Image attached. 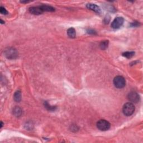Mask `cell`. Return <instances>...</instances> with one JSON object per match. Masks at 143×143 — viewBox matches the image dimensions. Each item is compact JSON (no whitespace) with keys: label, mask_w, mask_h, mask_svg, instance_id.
I'll list each match as a JSON object with an SVG mask.
<instances>
[{"label":"cell","mask_w":143,"mask_h":143,"mask_svg":"<svg viewBox=\"0 0 143 143\" xmlns=\"http://www.w3.org/2000/svg\"><path fill=\"white\" fill-rule=\"evenodd\" d=\"M135 111V106L132 103L128 102L123 106V112L125 116H129L132 115Z\"/></svg>","instance_id":"6da1fadb"},{"label":"cell","mask_w":143,"mask_h":143,"mask_svg":"<svg viewBox=\"0 0 143 143\" xmlns=\"http://www.w3.org/2000/svg\"><path fill=\"white\" fill-rule=\"evenodd\" d=\"M114 85L117 88H123L126 85L125 79L121 76H117L114 79Z\"/></svg>","instance_id":"7a4b0ae2"},{"label":"cell","mask_w":143,"mask_h":143,"mask_svg":"<svg viewBox=\"0 0 143 143\" xmlns=\"http://www.w3.org/2000/svg\"><path fill=\"white\" fill-rule=\"evenodd\" d=\"M111 125L105 120H100L97 123V127L101 131H107L110 128Z\"/></svg>","instance_id":"3957f363"},{"label":"cell","mask_w":143,"mask_h":143,"mask_svg":"<svg viewBox=\"0 0 143 143\" xmlns=\"http://www.w3.org/2000/svg\"><path fill=\"white\" fill-rule=\"evenodd\" d=\"M5 55L8 59H15L18 57V51L14 48H9L5 51Z\"/></svg>","instance_id":"277c9868"},{"label":"cell","mask_w":143,"mask_h":143,"mask_svg":"<svg viewBox=\"0 0 143 143\" xmlns=\"http://www.w3.org/2000/svg\"><path fill=\"white\" fill-rule=\"evenodd\" d=\"M124 21V19L122 17H117L114 19L113 21L112 22L111 27L113 29H119L123 25Z\"/></svg>","instance_id":"5b68a950"},{"label":"cell","mask_w":143,"mask_h":143,"mask_svg":"<svg viewBox=\"0 0 143 143\" xmlns=\"http://www.w3.org/2000/svg\"><path fill=\"white\" fill-rule=\"evenodd\" d=\"M127 98L130 101L133 103H135V104L138 103L140 101V96L139 94L134 91L130 92L127 96Z\"/></svg>","instance_id":"8992f818"},{"label":"cell","mask_w":143,"mask_h":143,"mask_svg":"<svg viewBox=\"0 0 143 143\" xmlns=\"http://www.w3.org/2000/svg\"><path fill=\"white\" fill-rule=\"evenodd\" d=\"M29 12L34 15H40L43 12V11L40 6L31 7L29 8Z\"/></svg>","instance_id":"52a82bcc"},{"label":"cell","mask_w":143,"mask_h":143,"mask_svg":"<svg viewBox=\"0 0 143 143\" xmlns=\"http://www.w3.org/2000/svg\"><path fill=\"white\" fill-rule=\"evenodd\" d=\"M86 7L87 8L91 10L95 11V12L98 13V14H100L101 12V9L100 7L95 4H93V3H88L86 5Z\"/></svg>","instance_id":"ba28073f"},{"label":"cell","mask_w":143,"mask_h":143,"mask_svg":"<svg viewBox=\"0 0 143 143\" xmlns=\"http://www.w3.org/2000/svg\"><path fill=\"white\" fill-rule=\"evenodd\" d=\"M40 7L44 11H47V12H53L55 11V9L54 7L50 6L48 5H42L40 6Z\"/></svg>","instance_id":"9c48e42d"},{"label":"cell","mask_w":143,"mask_h":143,"mask_svg":"<svg viewBox=\"0 0 143 143\" xmlns=\"http://www.w3.org/2000/svg\"><path fill=\"white\" fill-rule=\"evenodd\" d=\"M22 111L19 107H15L13 109V114L14 115L16 116V117H20L22 115Z\"/></svg>","instance_id":"30bf717a"},{"label":"cell","mask_w":143,"mask_h":143,"mask_svg":"<svg viewBox=\"0 0 143 143\" xmlns=\"http://www.w3.org/2000/svg\"><path fill=\"white\" fill-rule=\"evenodd\" d=\"M67 34L68 37L70 38H74L76 37V30L74 28H69L67 31Z\"/></svg>","instance_id":"8fae6325"},{"label":"cell","mask_w":143,"mask_h":143,"mask_svg":"<svg viewBox=\"0 0 143 143\" xmlns=\"http://www.w3.org/2000/svg\"><path fill=\"white\" fill-rule=\"evenodd\" d=\"M14 100L16 102H20L21 100V93L20 91H16V92L15 93L14 96Z\"/></svg>","instance_id":"7c38bea8"},{"label":"cell","mask_w":143,"mask_h":143,"mask_svg":"<svg viewBox=\"0 0 143 143\" xmlns=\"http://www.w3.org/2000/svg\"><path fill=\"white\" fill-rule=\"evenodd\" d=\"M134 54L135 52H134V51H126V52L123 53V56L127 59H129L132 58L134 56Z\"/></svg>","instance_id":"4fadbf2b"},{"label":"cell","mask_w":143,"mask_h":143,"mask_svg":"<svg viewBox=\"0 0 143 143\" xmlns=\"http://www.w3.org/2000/svg\"><path fill=\"white\" fill-rule=\"evenodd\" d=\"M108 40L103 41L100 43V48L102 49H103V50L106 49L108 47Z\"/></svg>","instance_id":"5bb4252c"},{"label":"cell","mask_w":143,"mask_h":143,"mask_svg":"<svg viewBox=\"0 0 143 143\" xmlns=\"http://www.w3.org/2000/svg\"><path fill=\"white\" fill-rule=\"evenodd\" d=\"M44 106L45 107V108H47L48 110H49V111H53V110H54L55 108H56L55 107L51 106L50 105H49L47 102H44Z\"/></svg>","instance_id":"9a60e30c"},{"label":"cell","mask_w":143,"mask_h":143,"mask_svg":"<svg viewBox=\"0 0 143 143\" xmlns=\"http://www.w3.org/2000/svg\"><path fill=\"white\" fill-rule=\"evenodd\" d=\"M0 12H1V14H3V15H6L7 14V11L6 10L4 7L1 6V7H0Z\"/></svg>","instance_id":"2e32d148"},{"label":"cell","mask_w":143,"mask_h":143,"mask_svg":"<svg viewBox=\"0 0 143 143\" xmlns=\"http://www.w3.org/2000/svg\"><path fill=\"white\" fill-rule=\"evenodd\" d=\"M88 33L89 34H96V31H94V30H91V29H89V30H88Z\"/></svg>","instance_id":"e0dca14e"},{"label":"cell","mask_w":143,"mask_h":143,"mask_svg":"<svg viewBox=\"0 0 143 143\" xmlns=\"http://www.w3.org/2000/svg\"><path fill=\"white\" fill-rule=\"evenodd\" d=\"M138 25H139V23L138 22H134L133 23L131 24V26H133V27H134V26H135H135H138Z\"/></svg>","instance_id":"ac0fdd59"},{"label":"cell","mask_w":143,"mask_h":143,"mask_svg":"<svg viewBox=\"0 0 143 143\" xmlns=\"http://www.w3.org/2000/svg\"><path fill=\"white\" fill-rule=\"evenodd\" d=\"M2 126H3V123H2V122H1V128L2 127Z\"/></svg>","instance_id":"d6986e66"}]
</instances>
